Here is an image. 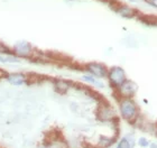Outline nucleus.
I'll return each mask as SVG.
<instances>
[{"mask_svg": "<svg viewBox=\"0 0 157 148\" xmlns=\"http://www.w3.org/2000/svg\"><path fill=\"white\" fill-rule=\"evenodd\" d=\"M117 111L119 118L129 125H134L141 115L140 108L135 98H118Z\"/></svg>", "mask_w": 157, "mask_h": 148, "instance_id": "obj_1", "label": "nucleus"}, {"mask_svg": "<svg viewBox=\"0 0 157 148\" xmlns=\"http://www.w3.org/2000/svg\"><path fill=\"white\" fill-rule=\"evenodd\" d=\"M127 79L128 76L124 69L119 65H113L111 67H109L108 74H107V78H105V80L108 81L109 86L113 91L117 90Z\"/></svg>", "mask_w": 157, "mask_h": 148, "instance_id": "obj_2", "label": "nucleus"}, {"mask_svg": "<svg viewBox=\"0 0 157 148\" xmlns=\"http://www.w3.org/2000/svg\"><path fill=\"white\" fill-rule=\"evenodd\" d=\"M118 111L108 102H101L97 109V119L105 123H112L118 121Z\"/></svg>", "mask_w": 157, "mask_h": 148, "instance_id": "obj_3", "label": "nucleus"}, {"mask_svg": "<svg viewBox=\"0 0 157 148\" xmlns=\"http://www.w3.org/2000/svg\"><path fill=\"white\" fill-rule=\"evenodd\" d=\"M11 52L18 59H29L35 54V48L32 45V43L27 40H18L11 46Z\"/></svg>", "mask_w": 157, "mask_h": 148, "instance_id": "obj_4", "label": "nucleus"}, {"mask_svg": "<svg viewBox=\"0 0 157 148\" xmlns=\"http://www.w3.org/2000/svg\"><path fill=\"white\" fill-rule=\"evenodd\" d=\"M108 70H109L108 66L105 65V63H101V62H89V63H85L84 65H83L84 73L91 74L94 78L100 80H105L107 78Z\"/></svg>", "mask_w": 157, "mask_h": 148, "instance_id": "obj_5", "label": "nucleus"}, {"mask_svg": "<svg viewBox=\"0 0 157 148\" xmlns=\"http://www.w3.org/2000/svg\"><path fill=\"white\" fill-rule=\"evenodd\" d=\"M138 85L132 80L127 79L117 90L113 91L116 98H135L137 94Z\"/></svg>", "mask_w": 157, "mask_h": 148, "instance_id": "obj_6", "label": "nucleus"}, {"mask_svg": "<svg viewBox=\"0 0 157 148\" xmlns=\"http://www.w3.org/2000/svg\"><path fill=\"white\" fill-rule=\"evenodd\" d=\"M115 13L118 16L124 18V19H135L139 16L138 10H136L132 6L128 5V3L124 2H118L116 3V6L113 7Z\"/></svg>", "mask_w": 157, "mask_h": 148, "instance_id": "obj_7", "label": "nucleus"}, {"mask_svg": "<svg viewBox=\"0 0 157 148\" xmlns=\"http://www.w3.org/2000/svg\"><path fill=\"white\" fill-rule=\"evenodd\" d=\"M3 80L7 83H9L10 85L21 86V85H25L28 82V76L25 73H21V72H11V73H5L3 74Z\"/></svg>", "mask_w": 157, "mask_h": 148, "instance_id": "obj_8", "label": "nucleus"}, {"mask_svg": "<svg viewBox=\"0 0 157 148\" xmlns=\"http://www.w3.org/2000/svg\"><path fill=\"white\" fill-rule=\"evenodd\" d=\"M73 83L70 82L69 80L65 79H55L53 81V88L55 90V92L59 94H66L70 90L72 89Z\"/></svg>", "mask_w": 157, "mask_h": 148, "instance_id": "obj_9", "label": "nucleus"}, {"mask_svg": "<svg viewBox=\"0 0 157 148\" xmlns=\"http://www.w3.org/2000/svg\"><path fill=\"white\" fill-rule=\"evenodd\" d=\"M81 81H82V82L86 83V84H89V85L94 86L95 89H99V90L103 89V88L105 86V83L102 82V80L97 79V78H94V76L91 75V74H88V73L82 74V75H81Z\"/></svg>", "mask_w": 157, "mask_h": 148, "instance_id": "obj_10", "label": "nucleus"}, {"mask_svg": "<svg viewBox=\"0 0 157 148\" xmlns=\"http://www.w3.org/2000/svg\"><path fill=\"white\" fill-rule=\"evenodd\" d=\"M136 144H137V140L134 134H127L118 142L116 148H134Z\"/></svg>", "mask_w": 157, "mask_h": 148, "instance_id": "obj_11", "label": "nucleus"}, {"mask_svg": "<svg viewBox=\"0 0 157 148\" xmlns=\"http://www.w3.org/2000/svg\"><path fill=\"white\" fill-rule=\"evenodd\" d=\"M20 59L15 56L13 53H1L0 52V63L1 64H13V63H19Z\"/></svg>", "mask_w": 157, "mask_h": 148, "instance_id": "obj_12", "label": "nucleus"}, {"mask_svg": "<svg viewBox=\"0 0 157 148\" xmlns=\"http://www.w3.org/2000/svg\"><path fill=\"white\" fill-rule=\"evenodd\" d=\"M116 138H111V137H108V136H100L98 140V146L100 148H108L110 146H112L115 144Z\"/></svg>", "mask_w": 157, "mask_h": 148, "instance_id": "obj_13", "label": "nucleus"}, {"mask_svg": "<svg viewBox=\"0 0 157 148\" xmlns=\"http://www.w3.org/2000/svg\"><path fill=\"white\" fill-rule=\"evenodd\" d=\"M149 144H151V142H149L147 139V137H145V136H141V137H139V138L137 139V145L139 146V147L147 148V147H149Z\"/></svg>", "mask_w": 157, "mask_h": 148, "instance_id": "obj_14", "label": "nucleus"}, {"mask_svg": "<svg viewBox=\"0 0 157 148\" xmlns=\"http://www.w3.org/2000/svg\"><path fill=\"white\" fill-rule=\"evenodd\" d=\"M0 52L1 53H13L11 52V47L6 45L1 40H0Z\"/></svg>", "mask_w": 157, "mask_h": 148, "instance_id": "obj_15", "label": "nucleus"}, {"mask_svg": "<svg viewBox=\"0 0 157 148\" xmlns=\"http://www.w3.org/2000/svg\"><path fill=\"white\" fill-rule=\"evenodd\" d=\"M147 3L151 7V8H154V9L157 10V0H149Z\"/></svg>", "mask_w": 157, "mask_h": 148, "instance_id": "obj_16", "label": "nucleus"}, {"mask_svg": "<svg viewBox=\"0 0 157 148\" xmlns=\"http://www.w3.org/2000/svg\"><path fill=\"white\" fill-rule=\"evenodd\" d=\"M153 136H154L155 138L157 139V122H156V127H155V130H154V132H153Z\"/></svg>", "mask_w": 157, "mask_h": 148, "instance_id": "obj_17", "label": "nucleus"}, {"mask_svg": "<svg viewBox=\"0 0 157 148\" xmlns=\"http://www.w3.org/2000/svg\"><path fill=\"white\" fill-rule=\"evenodd\" d=\"M67 1H71V2H73V1H78V0H67Z\"/></svg>", "mask_w": 157, "mask_h": 148, "instance_id": "obj_18", "label": "nucleus"}, {"mask_svg": "<svg viewBox=\"0 0 157 148\" xmlns=\"http://www.w3.org/2000/svg\"><path fill=\"white\" fill-rule=\"evenodd\" d=\"M143 1H145V2H148V1H149V0H143Z\"/></svg>", "mask_w": 157, "mask_h": 148, "instance_id": "obj_19", "label": "nucleus"}]
</instances>
